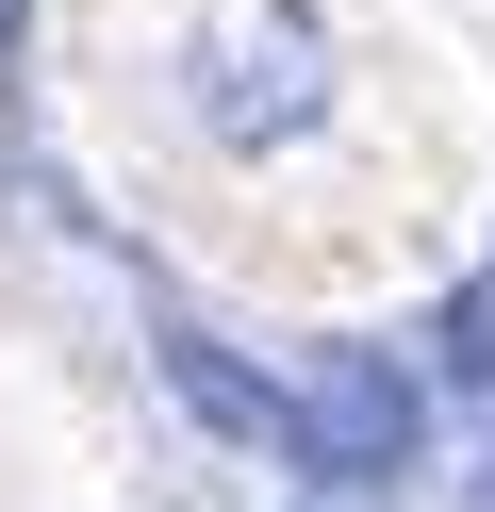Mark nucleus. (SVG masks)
I'll list each match as a JSON object with an SVG mask.
<instances>
[{"mask_svg":"<svg viewBox=\"0 0 495 512\" xmlns=\"http://www.w3.org/2000/svg\"><path fill=\"white\" fill-rule=\"evenodd\" d=\"M198 116H215V149H281L330 116V34L297 17V0H248V17H215L198 34Z\"/></svg>","mask_w":495,"mask_h":512,"instance_id":"obj_1","label":"nucleus"},{"mask_svg":"<svg viewBox=\"0 0 495 512\" xmlns=\"http://www.w3.org/2000/svg\"><path fill=\"white\" fill-rule=\"evenodd\" d=\"M413 430H429V397L380 364V347H330V364L297 380V463H314V479H396Z\"/></svg>","mask_w":495,"mask_h":512,"instance_id":"obj_2","label":"nucleus"},{"mask_svg":"<svg viewBox=\"0 0 495 512\" xmlns=\"http://www.w3.org/2000/svg\"><path fill=\"white\" fill-rule=\"evenodd\" d=\"M149 364H165V397H182V413H198V430H215V446H297V380H264V364H231L215 331H165Z\"/></svg>","mask_w":495,"mask_h":512,"instance_id":"obj_3","label":"nucleus"},{"mask_svg":"<svg viewBox=\"0 0 495 512\" xmlns=\"http://www.w3.org/2000/svg\"><path fill=\"white\" fill-rule=\"evenodd\" d=\"M446 364H462V380H495V265L462 281V314H446Z\"/></svg>","mask_w":495,"mask_h":512,"instance_id":"obj_4","label":"nucleus"},{"mask_svg":"<svg viewBox=\"0 0 495 512\" xmlns=\"http://www.w3.org/2000/svg\"><path fill=\"white\" fill-rule=\"evenodd\" d=\"M0 34H17V0H0Z\"/></svg>","mask_w":495,"mask_h":512,"instance_id":"obj_5","label":"nucleus"}]
</instances>
